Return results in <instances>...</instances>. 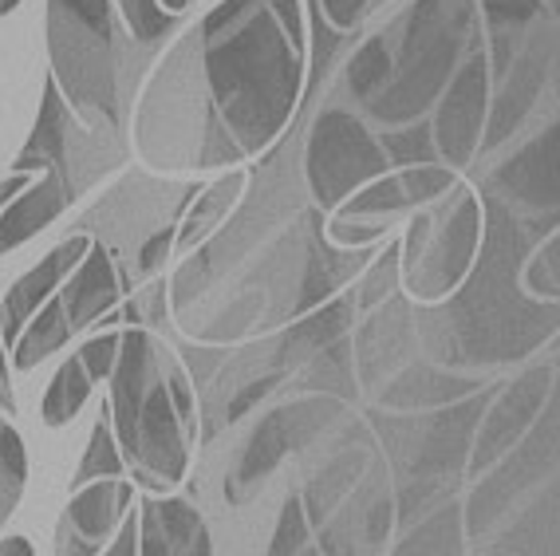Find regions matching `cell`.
I'll use <instances>...</instances> for the list:
<instances>
[{"mask_svg": "<svg viewBox=\"0 0 560 556\" xmlns=\"http://www.w3.org/2000/svg\"><path fill=\"white\" fill-rule=\"evenodd\" d=\"M446 225L434 238L427 218H415L410 225V253H407V289L415 297H446L458 289L462 273L470 268L474 245H478V198L458 186V201L446 213Z\"/></svg>", "mask_w": 560, "mask_h": 556, "instance_id": "cell-6", "label": "cell"}, {"mask_svg": "<svg viewBox=\"0 0 560 556\" xmlns=\"http://www.w3.org/2000/svg\"><path fill=\"white\" fill-rule=\"evenodd\" d=\"M16 4H21V0H0V16H4V12H12Z\"/></svg>", "mask_w": 560, "mask_h": 556, "instance_id": "cell-23", "label": "cell"}, {"mask_svg": "<svg viewBox=\"0 0 560 556\" xmlns=\"http://www.w3.org/2000/svg\"><path fill=\"white\" fill-rule=\"evenodd\" d=\"M241 186H245V174L233 170V174H225L221 182H213L206 194H198V201H194L190 213H186V225H182L178 245L190 248V245H198V241L210 238L213 229L230 218V206L241 198Z\"/></svg>", "mask_w": 560, "mask_h": 556, "instance_id": "cell-13", "label": "cell"}, {"mask_svg": "<svg viewBox=\"0 0 560 556\" xmlns=\"http://www.w3.org/2000/svg\"><path fill=\"white\" fill-rule=\"evenodd\" d=\"M498 182L513 198L533 201V206H557V127H545L517 159L498 170Z\"/></svg>", "mask_w": 560, "mask_h": 556, "instance_id": "cell-11", "label": "cell"}, {"mask_svg": "<svg viewBox=\"0 0 560 556\" xmlns=\"http://www.w3.org/2000/svg\"><path fill=\"white\" fill-rule=\"evenodd\" d=\"M206 56L210 103L221 115L218 162L257 154L296 111L304 71L301 4L296 0H221L194 28Z\"/></svg>", "mask_w": 560, "mask_h": 556, "instance_id": "cell-1", "label": "cell"}, {"mask_svg": "<svg viewBox=\"0 0 560 556\" xmlns=\"http://www.w3.org/2000/svg\"><path fill=\"white\" fill-rule=\"evenodd\" d=\"M48 51L51 83L71 111L91 130L127 135V107L159 48L119 44L107 0H48Z\"/></svg>", "mask_w": 560, "mask_h": 556, "instance_id": "cell-2", "label": "cell"}, {"mask_svg": "<svg viewBox=\"0 0 560 556\" xmlns=\"http://www.w3.org/2000/svg\"><path fill=\"white\" fill-rule=\"evenodd\" d=\"M442 95L446 100H442L431 142L446 159V166L454 170L466 166L474 159V150L481 147V123H486V107H490V60H486V51H470Z\"/></svg>", "mask_w": 560, "mask_h": 556, "instance_id": "cell-7", "label": "cell"}, {"mask_svg": "<svg viewBox=\"0 0 560 556\" xmlns=\"http://www.w3.org/2000/svg\"><path fill=\"white\" fill-rule=\"evenodd\" d=\"M71 206L68 186L60 182L56 170H44V178H36L28 189H21L16 198L0 213V257L21 248L28 238H36L40 229H48Z\"/></svg>", "mask_w": 560, "mask_h": 556, "instance_id": "cell-10", "label": "cell"}, {"mask_svg": "<svg viewBox=\"0 0 560 556\" xmlns=\"http://www.w3.org/2000/svg\"><path fill=\"white\" fill-rule=\"evenodd\" d=\"M390 68H395V60H390L387 36H371V40H363L360 48L351 51V60H348V91L355 95V100L371 103L383 88H387Z\"/></svg>", "mask_w": 560, "mask_h": 556, "instance_id": "cell-15", "label": "cell"}, {"mask_svg": "<svg viewBox=\"0 0 560 556\" xmlns=\"http://www.w3.org/2000/svg\"><path fill=\"white\" fill-rule=\"evenodd\" d=\"M0 410H16V395H12V379H9V359L0 348Z\"/></svg>", "mask_w": 560, "mask_h": 556, "instance_id": "cell-21", "label": "cell"}, {"mask_svg": "<svg viewBox=\"0 0 560 556\" xmlns=\"http://www.w3.org/2000/svg\"><path fill=\"white\" fill-rule=\"evenodd\" d=\"M91 391H95V379L88 375V368L80 363V356H71L68 363L56 371L48 395H44V410H40L44 422H48V427H63V422H71V418L83 410V403L91 398Z\"/></svg>", "mask_w": 560, "mask_h": 556, "instance_id": "cell-14", "label": "cell"}, {"mask_svg": "<svg viewBox=\"0 0 560 556\" xmlns=\"http://www.w3.org/2000/svg\"><path fill=\"white\" fill-rule=\"evenodd\" d=\"M80 363L88 368V375L100 383V379H107L110 371H115V359H119V332H103V336H91L88 344H83L80 351Z\"/></svg>", "mask_w": 560, "mask_h": 556, "instance_id": "cell-18", "label": "cell"}, {"mask_svg": "<svg viewBox=\"0 0 560 556\" xmlns=\"http://www.w3.org/2000/svg\"><path fill=\"white\" fill-rule=\"evenodd\" d=\"M159 4H162L166 12H186V9L194 4V0H159Z\"/></svg>", "mask_w": 560, "mask_h": 556, "instance_id": "cell-22", "label": "cell"}, {"mask_svg": "<svg viewBox=\"0 0 560 556\" xmlns=\"http://www.w3.org/2000/svg\"><path fill=\"white\" fill-rule=\"evenodd\" d=\"M387 154L355 115L331 107L312 123L308 135V178L324 206H336L343 194L368 178L387 174Z\"/></svg>", "mask_w": 560, "mask_h": 556, "instance_id": "cell-5", "label": "cell"}, {"mask_svg": "<svg viewBox=\"0 0 560 556\" xmlns=\"http://www.w3.org/2000/svg\"><path fill=\"white\" fill-rule=\"evenodd\" d=\"M28 186H32V174H24V170H12L9 178L0 182V206H9V201Z\"/></svg>", "mask_w": 560, "mask_h": 556, "instance_id": "cell-20", "label": "cell"}, {"mask_svg": "<svg viewBox=\"0 0 560 556\" xmlns=\"http://www.w3.org/2000/svg\"><path fill=\"white\" fill-rule=\"evenodd\" d=\"M24 486V447L21 435L0 418V521L12 513Z\"/></svg>", "mask_w": 560, "mask_h": 556, "instance_id": "cell-17", "label": "cell"}, {"mask_svg": "<svg viewBox=\"0 0 560 556\" xmlns=\"http://www.w3.org/2000/svg\"><path fill=\"white\" fill-rule=\"evenodd\" d=\"M88 248L91 245H88L83 233H71L68 241H60V245L51 248L40 265L32 268V273H24V277L4 292V309H0V339H9V348H12V339L21 336L24 324L36 316V309H40L51 292L60 289V280L71 277V268L80 265Z\"/></svg>", "mask_w": 560, "mask_h": 556, "instance_id": "cell-8", "label": "cell"}, {"mask_svg": "<svg viewBox=\"0 0 560 556\" xmlns=\"http://www.w3.org/2000/svg\"><path fill=\"white\" fill-rule=\"evenodd\" d=\"M36 312H40V316H32L21 328V336L12 339V344H16V356L12 359H16L21 371L36 368L40 359H48L51 351H60L71 339V324H68V316H63L60 297H48L44 309H36Z\"/></svg>", "mask_w": 560, "mask_h": 556, "instance_id": "cell-12", "label": "cell"}, {"mask_svg": "<svg viewBox=\"0 0 560 556\" xmlns=\"http://www.w3.org/2000/svg\"><path fill=\"white\" fill-rule=\"evenodd\" d=\"M171 356H162L159 344L142 328L130 324L119 336V359H115V427L130 462L142 470L154 486H174L186 477V418L171 395L166 379Z\"/></svg>", "mask_w": 560, "mask_h": 556, "instance_id": "cell-3", "label": "cell"}, {"mask_svg": "<svg viewBox=\"0 0 560 556\" xmlns=\"http://www.w3.org/2000/svg\"><path fill=\"white\" fill-rule=\"evenodd\" d=\"M127 162V135H107V130H91L83 135L75 123H71V111L63 103V95L56 91V83H44V103H40V119L32 139L24 142L21 159L12 162V170H56L60 182L68 186L71 201L80 198L83 189L95 178L119 170Z\"/></svg>", "mask_w": 560, "mask_h": 556, "instance_id": "cell-4", "label": "cell"}, {"mask_svg": "<svg viewBox=\"0 0 560 556\" xmlns=\"http://www.w3.org/2000/svg\"><path fill=\"white\" fill-rule=\"evenodd\" d=\"M312 4H316V12L328 21L331 32H351L360 24L363 12H368L371 0H312Z\"/></svg>", "mask_w": 560, "mask_h": 556, "instance_id": "cell-19", "label": "cell"}, {"mask_svg": "<svg viewBox=\"0 0 560 556\" xmlns=\"http://www.w3.org/2000/svg\"><path fill=\"white\" fill-rule=\"evenodd\" d=\"M119 292H122V277L115 273V265H110L107 248L91 245L80 265L71 268V280L60 292L71 336L83 332L88 324H95V320H103V312H110L119 304Z\"/></svg>", "mask_w": 560, "mask_h": 556, "instance_id": "cell-9", "label": "cell"}, {"mask_svg": "<svg viewBox=\"0 0 560 556\" xmlns=\"http://www.w3.org/2000/svg\"><path fill=\"white\" fill-rule=\"evenodd\" d=\"M119 9L130 24V40L147 44V48L166 44L182 24V12H166L159 0H119Z\"/></svg>", "mask_w": 560, "mask_h": 556, "instance_id": "cell-16", "label": "cell"}]
</instances>
